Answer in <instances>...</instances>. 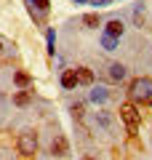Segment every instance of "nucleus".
Masks as SVG:
<instances>
[{
  "label": "nucleus",
  "mask_w": 152,
  "mask_h": 160,
  "mask_svg": "<svg viewBox=\"0 0 152 160\" xmlns=\"http://www.w3.org/2000/svg\"><path fill=\"white\" fill-rule=\"evenodd\" d=\"M128 93L134 102H152V78H136Z\"/></svg>",
  "instance_id": "nucleus-1"
},
{
  "label": "nucleus",
  "mask_w": 152,
  "mask_h": 160,
  "mask_svg": "<svg viewBox=\"0 0 152 160\" xmlns=\"http://www.w3.org/2000/svg\"><path fill=\"white\" fill-rule=\"evenodd\" d=\"M120 118H123V123L128 126V131L134 133L136 126H139V109H136V104H131V102L120 104Z\"/></svg>",
  "instance_id": "nucleus-2"
},
{
  "label": "nucleus",
  "mask_w": 152,
  "mask_h": 160,
  "mask_svg": "<svg viewBox=\"0 0 152 160\" xmlns=\"http://www.w3.org/2000/svg\"><path fill=\"white\" fill-rule=\"evenodd\" d=\"M19 152L24 155V158H32L35 152H38V136H35V133H22V136H19Z\"/></svg>",
  "instance_id": "nucleus-3"
},
{
  "label": "nucleus",
  "mask_w": 152,
  "mask_h": 160,
  "mask_svg": "<svg viewBox=\"0 0 152 160\" xmlns=\"http://www.w3.org/2000/svg\"><path fill=\"white\" fill-rule=\"evenodd\" d=\"M104 35L120 38V35H123V22H120V19H112V22H107V27H104Z\"/></svg>",
  "instance_id": "nucleus-4"
},
{
  "label": "nucleus",
  "mask_w": 152,
  "mask_h": 160,
  "mask_svg": "<svg viewBox=\"0 0 152 160\" xmlns=\"http://www.w3.org/2000/svg\"><path fill=\"white\" fill-rule=\"evenodd\" d=\"M75 72H78V83L80 86H91V83H94V72H91L88 67H78Z\"/></svg>",
  "instance_id": "nucleus-5"
},
{
  "label": "nucleus",
  "mask_w": 152,
  "mask_h": 160,
  "mask_svg": "<svg viewBox=\"0 0 152 160\" xmlns=\"http://www.w3.org/2000/svg\"><path fill=\"white\" fill-rule=\"evenodd\" d=\"M62 86L64 88H75L78 86V72H75V69H67V72L62 75Z\"/></svg>",
  "instance_id": "nucleus-6"
},
{
  "label": "nucleus",
  "mask_w": 152,
  "mask_h": 160,
  "mask_svg": "<svg viewBox=\"0 0 152 160\" xmlns=\"http://www.w3.org/2000/svg\"><path fill=\"white\" fill-rule=\"evenodd\" d=\"M123 78H125V67H123V64H109V80L120 83Z\"/></svg>",
  "instance_id": "nucleus-7"
},
{
  "label": "nucleus",
  "mask_w": 152,
  "mask_h": 160,
  "mask_svg": "<svg viewBox=\"0 0 152 160\" xmlns=\"http://www.w3.org/2000/svg\"><path fill=\"white\" fill-rule=\"evenodd\" d=\"M51 152H53V155H64V152H67V139L56 136V139H53V144H51Z\"/></svg>",
  "instance_id": "nucleus-8"
},
{
  "label": "nucleus",
  "mask_w": 152,
  "mask_h": 160,
  "mask_svg": "<svg viewBox=\"0 0 152 160\" xmlns=\"http://www.w3.org/2000/svg\"><path fill=\"white\" fill-rule=\"evenodd\" d=\"M107 96H109L107 88H101V86L91 91V102H96V104H104V102H107Z\"/></svg>",
  "instance_id": "nucleus-9"
},
{
  "label": "nucleus",
  "mask_w": 152,
  "mask_h": 160,
  "mask_svg": "<svg viewBox=\"0 0 152 160\" xmlns=\"http://www.w3.org/2000/svg\"><path fill=\"white\" fill-rule=\"evenodd\" d=\"M83 24H85V27H88V29H96V27H99V13H85V16H83Z\"/></svg>",
  "instance_id": "nucleus-10"
},
{
  "label": "nucleus",
  "mask_w": 152,
  "mask_h": 160,
  "mask_svg": "<svg viewBox=\"0 0 152 160\" xmlns=\"http://www.w3.org/2000/svg\"><path fill=\"white\" fill-rule=\"evenodd\" d=\"M101 46L107 48V51H115V48H118V38H112V35H101Z\"/></svg>",
  "instance_id": "nucleus-11"
},
{
  "label": "nucleus",
  "mask_w": 152,
  "mask_h": 160,
  "mask_svg": "<svg viewBox=\"0 0 152 160\" xmlns=\"http://www.w3.org/2000/svg\"><path fill=\"white\" fill-rule=\"evenodd\" d=\"M13 80H16V86H22V88H27L29 83H32V78H29L27 72H16V75H13Z\"/></svg>",
  "instance_id": "nucleus-12"
},
{
  "label": "nucleus",
  "mask_w": 152,
  "mask_h": 160,
  "mask_svg": "<svg viewBox=\"0 0 152 160\" xmlns=\"http://www.w3.org/2000/svg\"><path fill=\"white\" fill-rule=\"evenodd\" d=\"M13 102H16V104H22V107H24V104H29V93H27V91L16 93V96H13Z\"/></svg>",
  "instance_id": "nucleus-13"
},
{
  "label": "nucleus",
  "mask_w": 152,
  "mask_h": 160,
  "mask_svg": "<svg viewBox=\"0 0 152 160\" xmlns=\"http://www.w3.org/2000/svg\"><path fill=\"white\" fill-rule=\"evenodd\" d=\"M96 120H99V126H101V128H109V118H107L104 112H101V115H99Z\"/></svg>",
  "instance_id": "nucleus-14"
},
{
  "label": "nucleus",
  "mask_w": 152,
  "mask_h": 160,
  "mask_svg": "<svg viewBox=\"0 0 152 160\" xmlns=\"http://www.w3.org/2000/svg\"><path fill=\"white\" fill-rule=\"evenodd\" d=\"M72 112H75V118H83V112H85V109H83V104H75V107H72Z\"/></svg>",
  "instance_id": "nucleus-15"
},
{
  "label": "nucleus",
  "mask_w": 152,
  "mask_h": 160,
  "mask_svg": "<svg viewBox=\"0 0 152 160\" xmlns=\"http://www.w3.org/2000/svg\"><path fill=\"white\" fill-rule=\"evenodd\" d=\"M35 6H38L40 11H48V0H35Z\"/></svg>",
  "instance_id": "nucleus-16"
},
{
  "label": "nucleus",
  "mask_w": 152,
  "mask_h": 160,
  "mask_svg": "<svg viewBox=\"0 0 152 160\" xmlns=\"http://www.w3.org/2000/svg\"><path fill=\"white\" fill-rule=\"evenodd\" d=\"M91 3H94V6H99V8H101V6H109V3H112V0H91Z\"/></svg>",
  "instance_id": "nucleus-17"
},
{
  "label": "nucleus",
  "mask_w": 152,
  "mask_h": 160,
  "mask_svg": "<svg viewBox=\"0 0 152 160\" xmlns=\"http://www.w3.org/2000/svg\"><path fill=\"white\" fill-rule=\"evenodd\" d=\"M83 160H94V158H91V155H85V158H83Z\"/></svg>",
  "instance_id": "nucleus-18"
},
{
  "label": "nucleus",
  "mask_w": 152,
  "mask_h": 160,
  "mask_svg": "<svg viewBox=\"0 0 152 160\" xmlns=\"http://www.w3.org/2000/svg\"><path fill=\"white\" fill-rule=\"evenodd\" d=\"M75 3H85V0H75Z\"/></svg>",
  "instance_id": "nucleus-19"
},
{
  "label": "nucleus",
  "mask_w": 152,
  "mask_h": 160,
  "mask_svg": "<svg viewBox=\"0 0 152 160\" xmlns=\"http://www.w3.org/2000/svg\"><path fill=\"white\" fill-rule=\"evenodd\" d=\"M0 53H3V43H0Z\"/></svg>",
  "instance_id": "nucleus-20"
}]
</instances>
